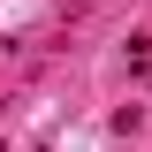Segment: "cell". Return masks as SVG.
<instances>
[{
  "instance_id": "1",
  "label": "cell",
  "mask_w": 152,
  "mask_h": 152,
  "mask_svg": "<svg viewBox=\"0 0 152 152\" xmlns=\"http://www.w3.org/2000/svg\"><path fill=\"white\" fill-rule=\"evenodd\" d=\"M129 69H137V76H152V38H129Z\"/></svg>"
}]
</instances>
